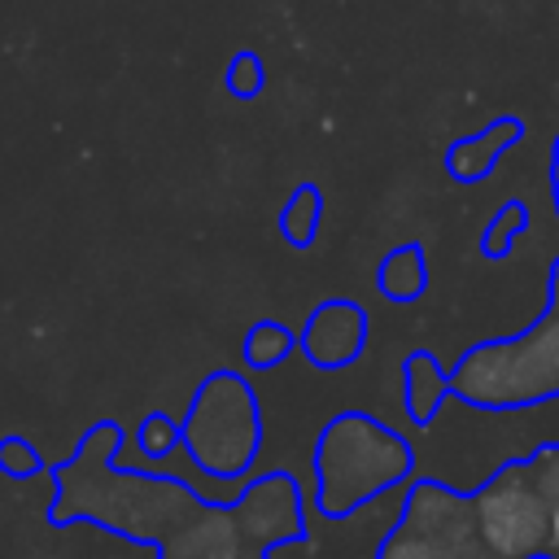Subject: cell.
I'll return each mask as SVG.
<instances>
[{
  "label": "cell",
  "instance_id": "1",
  "mask_svg": "<svg viewBox=\"0 0 559 559\" xmlns=\"http://www.w3.org/2000/svg\"><path fill=\"white\" fill-rule=\"evenodd\" d=\"M314 467L319 507L328 515H349L411 476V445L367 415H341L323 432Z\"/></svg>",
  "mask_w": 559,
  "mask_h": 559
},
{
  "label": "cell",
  "instance_id": "2",
  "mask_svg": "<svg viewBox=\"0 0 559 559\" xmlns=\"http://www.w3.org/2000/svg\"><path fill=\"white\" fill-rule=\"evenodd\" d=\"M450 389L480 406H524L559 389V314L528 336L476 345L454 371Z\"/></svg>",
  "mask_w": 559,
  "mask_h": 559
},
{
  "label": "cell",
  "instance_id": "3",
  "mask_svg": "<svg viewBox=\"0 0 559 559\" xmlns=\"http://www.w3.org/2000/svg\"><path fill=\"white\" fill-rule=\"evenodd\" d=\"M183 432V450L192 454L197 467H205L210 476H236L253 463L258 454V406L253 393L236 380V376H214L205 380V389L197 393Z\"/></svg>",
  "mask_w": 559,
  "mask_h": 559
},
{
  "label": "cell",
  "instance_id": "4",
  "mask_svg": "<svg viewBox=\"0 0 559 559\" xmlns=\"http://www.w3.org/2000/svg\"><path fill=\"white\" fill-rule=\"evenodd\" d=\"M380 559H493L472 524V498L445 485H415Z\"/></svg>",
  "mask_w": 559,
  "mask_h": 559
},
{
  "label": "cell",
  "instance_id": "5",
  "mask_svg": "<svg viewBox=\"0 0 559 559\" xmlns=\"http://www.w3.org/2000/svg\"><path fill=\"white\" fill-rule=\"evenodd\" d=\"M550 507L528 480L524 463H507L472 493V524L493 559H542Z\"/></svg>",
  "mask_w": 559,
  "mask_h": 559
},
{
  "label": "cell",
  "instance_id": "6",
  "mask_svg": "<svg viewBox=\"0 0 559 559\" xmlns=\"http://www.w3.org/2000/svg\"><path fill=\"white\" fill-rule=\"evenodd\" d=\"M367 341V314L354 301H328L310 314L301 332V349L314 367H345L362 354Z\"/></svg>",
  "mask_w": 559,
  "mask_h": 559
},
{
  "label": "cell",
  "instance_id": "7",
  "mask_svg": "<svg viewBox=\"0 0 559 559\" xmlns=\"http://www.w3.org/2000/svg\"><path fill=\"white\" fill-rule=\"evenodd\" d=\"M376 288H380L384 297H393V301L419 297V293L428 288V262H424V253H419L415 245L393 249V253L380 262V271H376Z\"/></svg>",
  "mask_w": 559,
  "mask_h": 559
},
{
  "label": "cell",
  "instance_id": "8",
  "mask_svg": "<svg viewBox=\"0 0 559 559\" xmlns=\"http://www.w3.org/2000/svg\"><path fill=\"white\" fill-rule=\"evenodd\" d=\"M511 135H515V122H498L493 131H480V135L463 140L459 148H450V170H454L459 179H480V175L489 170V162L507 148Z\"/></svg>",
  "mask_w": 559,
  "mask_h": 559
},
{
  "label": "cell",
  "instance_id": "9",
  "mask_svg": "<svg viewBox=\"0 0 559 559\" xmlns=\"http://www.w3.org/2000/svg\"><path fill=\"white\" fill-rule=\"evenodd\" d=\"M406 393H411V415L415 419H432V411L450 397V380L441 376V367L428 358V354H415L406 362Z\"/></svg>",
  "mask_w": 559,
  "mask_h": 559
},
{
  "label": "cell",
  "instance_id": "10",
  "mask_svg": "<svg viewBox=\"0 0 559 559\" xmlns=\"http://www.w3.org/2000/svg\"><path fill=\"white\" fill-rule=\"evenodd\" d=\"M319 210H323V197H319L314 188H301V192L288 201L284 218H280L284 236H288L293 245H310V240H314V231H319Z\"/></svg>",
  "mask_w": 559,
  "mask_h": 559
},
{
  "label": "cell",
  "instance_id": "11",
  "mask_svg": "<svg viewBox=\"0 0 559 559\" xmlns=\"http://www.w3.org/2000/svg\"><path fill=\"white\" fill-rule=\"evenodd\" d=\"M288 349H293V336H288L280 323H258V328L249 332V341H245V358H249L253 367H275V362L288 358Z\"/></svg>",
  "mask_w": 559,
  "mask_h": 559
},
{
  "label": "cell",
  "instance_id": "12",
  "mask_svg": "<svg viewBox=\"0 0 559 559\" xmlns=\"http://www.w3.org/2000/svg\"><path fill=\"white\" fill-rule=\"evenodd\" d=\"M524 467H528V480L542 493V502L546 507L559 502V445H542L533 459H524Z\"/></svg>",
  "mask_w": 559,
  "mask_h": 559
},
{
  "label": "cell",
  "instance_id": "13",
  "mask_svg": "<svg viewBox=\"0 0 559 559\" xmlns=\"http://www.w3.org/2000/svg\"><path fill=\"white\" fill-rule=\"evenodd\" d=\"M179 441H183V432H179V428H175V419H166V415H148V424L140 428V450H144V454H153V459L170 454Z\"/></svg>",
  "mask_w": 559,
  "mask_h": 559
},
{
  "label": "cell",
  "instance_id": "14",
  "mask_svg": "<svg viewBox=\"0 0 559 559\" xmlns=\"http://www.w3.org/2000/svg\"><path fill=\"white\" fill-rule=\"evenodd\" d=\"M524 227V210L520 205H511V210H502V218L485 231V253H502L507 245H511V236Z\"/></svg>",
  "mask_w": 559,
  "mask_h": 559
},
{
  "label": "cell",
  "instance_id": "15",
  "mask_svg": "<svg viewBox=\"0 0 559 559\" xmlns=\"http://www.w3.org/2000/svg\"><path fill=\"white\" fill-rule=\"evenodd\" d=\"M542 559H559V502H550V520H546V555Z\"/></svg>",
  "mask_w": 559,
  "mask_h": 559
},
{
  "label": "cell",
  "instance_id": "16",
  "mask_svg": "<svg viewBox=\"0 0 559 559\" xmlns=\"http://www.w3.org/2000/svg\"><path fill=\"white\" fill-rule=\"evenodd\" d=\"M555 314H559V266H555Z\"/></svg>",
  "mask_w": 559,
  "mask_h": 559
}]
</instances>
